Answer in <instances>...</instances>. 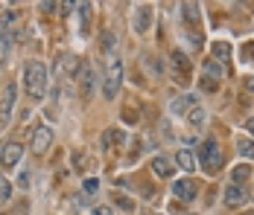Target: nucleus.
<instances>
[{
    "label": "nucleus",
    "mask_w": 254,
    "mask_h": 215,
    "mask_svg": "<svg viewBox=\"0 0 254 215\" xmlns=\"http://www.w3.org/2000/svg\"><path fill=\"white\" fill-rule=\"evenodd\" d=\"M173 195L181 198L184 204H190V201H196V195H199V183H196V180H190V177L176 180V183H173Z\"/></svg>",
    "instance_id": "obj_5"
},
{
    "label": "nucleus",
    "mask_w": 254,
    "mask_h": 215,
    "mask_svg": "<svg viewBox=\"0 0 254 215\" xmlns=\"http://www.w3.org/2000/svg\"><path fill=\"white\" fill-rule=\"evenodd\" d=\"M15 96H18V87H15V82H9L0 93V128L9 125V117L15 111Z\"/></svg>",
    "instance_id": "obj_4"
},
{
    "label": "nucleus",
    "mask_w": 254,
    "mask_h": 215,
    "mask_svg": "<svg viewBox=\"0 0 254 215\" xmlns=\"http://www.w3.org/2000/svg\"><path fill=\"white\" fill-rule=\"evenodd\" d=\"M199 163H202V169L207 172V174H216V172L222 169L225 157H222V151H219V143H216L213 137L202 140V145H199Z\"/></svg>",
    "instance_id": "obj_2"
},
{
    "label": "nucleus",
    "mask_w": 254,
    "mask_h": 215,
    "mask_svg": "<svg viewBox=\"0 0 254 215\" xmlns=\"http://www.w3.org/2000/svg\"><path fill=\"white\" fill-rule=\"evenodd\" d=\"M100 47H102V55H111V52H114V47H117V35H114V32H102Z\"/></svg>",
    "instance_id": "obj_15"
},
{
    "label": "nucleus",
    "mask_w": 254,
    "mask_h": 215,
    "mask_svg": "<svg viewBox=\"0 0 254 215\" xmlns=\"http://www.w3.org/2000/svg\"><path fill=\"white\" fill-rule=\"evenodd\" d=\"M246 87H249V90H254V76H249V82H246Z\"/></svg>",
    "instance_id": "obj_31"
},
{
    "label": "nucleus",
    "mask_w": 254,
    "mask_h": 215,
    "mask_svg": "<svg viewBox=\"0 0 254 215\" xmlns=\"http://www.w3.org/2000/svg\"><path fill=\"white\" fill-rule=\"evenodd\" d=\"M210 55H213V61H216V64H225V61H231V44H225V41H216V44L210 47Z\"/></svg>",
    "instance_id": "obj_11"
},
{
    "label": "nucleus",
    "mask_w": 254,
    "mask_h": 215,
    "mask_svg": "<svg viewBox=\"0 0 254 215\" xmlns=\"http://www.w3.org/2000/svg\"><path fill=\"white\" fill-rule=\"evenodd\" d=\"M24 87H26V96H32V99H41L47 93V67L41 61H29L26 64Z\"/></svg>",
    "instance_id": "obj_1"
},
{
    "label": "nucleus",
    "mask_w": 254,
    "mask_h": 215,
    "mask_svg": "<svg viewBox=\"0 0 254 215\" xmlns=\"http://www.w3.org/2000/svg\"><path fill=\"white\" fill-rule=\"evenodd\" d=\"M207 76H210L213 82H216V79H222V67H219L213 58H207V61H204V79H207Z\"/></svg>",
    "instance_id": "obj_18"
},
{
    "label": "nucleus",
    "mask_w": 254,
    "mask_h": 215,
    "mask_svg": "<svg viewBox=\"0 0 254 215\" xmlns=\"http://www.w3.org/2000/svg\"><path fill=\"white\" fill-rule=\"evenodd\" d=\"M79 85H82V96L88 99V96L94 93V85H97V73L91 64H82V73H79Z\"/></svg>",
    "instance_id": "obj_8"
},
{
    "label": "nucleus",
    "mask_w": 254,
    "mask_h": 215,
    "mask_svg": "<svg viewBox=\"0 0 254 215\" xmlns=\"http://www.w3.org/2000/svg\"><path fill=\"white\" fill-rule=\"evenodd\" d=\"M246 215H254V213H246Z\"/></svg>",
    "instance_id": "obj_33"
},
{
    "label": "nucleus",
    "mask_w": 254,
    "mask_h": 215,
    "mask_svg": "<svg viewBox=\"0 0 254 215\" xmlns=\"http://www.w3.org/2000/svg\"><path fill=\"white\" fill-rule=\"evenodd\" d=\"M91 215H114V210H111V207H94Z\"/></svg>",
    "instance_id": "obj_26"
},
{
    "label": "nucleus",
    "mask_w": 254,
    "mask_h": 215,
    "mask_svg": "<svg viewBox=\"0 0 254 215\" xmlns=\"http://www.w3.org/2000/svg\"><path fill=\"white\" fill-rule=\"evenodd\" d=\"M149 21H152V9H149V6H140V9L134 12V18H131L134 32H137V35H143V32L149 29Z\"/></svg>",
    "instance_id": "obj_9"
},
{
    "label": "nucleus",
    "mask_w": 254,
    "mask_h": 215,
    "mask_svg": "<svg viewBox=\"0 0 254 215\" xmlns=\"http://www.w3.org/2000/svg\"><path fill=\"white\" fill-rule=\"evenodd\" d=\"M173 64H176V73L178 76H181V73H184V76H187V70H190V61H187V58H184V55H181V52H173Z\"/></svg>",
    "instance_id": "obj_19"
},
{
    "label": "nucleus",
    "mask_w": 254,
    "mask_h": 215,
    "mask_svg": "<svg viewBox=\"0 0 254 215\" xmlns=\"http://www.w3.org/2000/svg\"><path fill=\"white\" fill-rule=\"evenodd\" d=\"M176 163H178V169H184V174H190L196 169V157H193V151H178Z\"/></svg>",
    "instance_id": "obj_13"
},
{
    "label": "nucleus",
    "mask_w": 254,
    "mask_h": 215,
    "mask_svg": "<svg viewBox=\"0 0 254 215\" xmlns=\"http://www.w3.org/2000/svg\"><path fill=\"white\" fill-rule=\"evenodd\" d=\"M246 201H249L246 189H243V186H234V183H228V189H225V204H228V207H243Z\"/></svg>",
    "instance_id": "obj_10"
},
{
    "label": "nucleus",
    "mask_w": 254,
    "mask_h": 215,
    "mask_svg": "<svg viewBox=\"0 0 254 215\" xmlns=\"http://www.w3.org/2000/svg\"><path fill=\"white\" fill-rule=\"evenodd\" d=\"M76 67H79V61L73 55H64V58H62V70L64 73H76Z\"/></svg>",
    "instance_id": "obj_24"
},
{
    "label": "nucleus",
    "mask_w": 254,
    "mask_h": 215,
    "mask_svg": "<svg viewBox=\"0 0 254 215\" xmlns=\"http://www.w3.org/2000/svg\"><path fill=\"white\" fill-rule=\"evenodd\" d=\"M111 143H123V131H117V128H108V131L102 134V145H111Z\"/></svg>",
    "instance_id": "obj_20"
},
{
    "label": "nucleus",
    "mask_w": 254,
    "mask_h": 215,
    "mask_svg": "<svg viewBox=\"0 0 254 215\" xmlns=\"http://www.w3.org/2000/svg\"><path fill=\"white\" fill-rule=\"evenodd\" d=\"M143 215H161V213H152V210H143Z\"/></svg>",
    "instance_id": "obj_32"
},
{
    "label": "nucleus",
    "mask_w": 254,
    "mask_h": 215,
    "mask_svg": "<svg viewBox=\"0 0 254 215\" xmlns=\"http://www.w3.org/2000/svg\"><path fill=\"white\" fill-rule=\"evenodd\" d=\"M82 189H85V192H97V189H100V183H97L94 177H88V180L82 183Z\"/></svg>",
    "instance_id": "obj_25"
},
{
    "label": "nucleus",
    "mask_w": 254,
    "mask_h": 215,
    "mask_svg": "<svg viewBox=\"0 0 254 215\" xmlns=\"http://www.w3.org/2000/svg\"><path fill=\"white\" fill-rule=\"evenodd\" d=\"M120 85H123V61L114 55L108 61V67H105V79H102V93H105V99H114V96L120 93Z\"/></svg>",
    "instance_id": "obj_3"
},
{
    "label": "nucleus",
    "mask_w": 254,
    "mask_h": 215,
    "mask_svg": "<svg viewBox=\"0 0 254 215\" xmlns=\"http://www.w3.org/2000/svg\"><path fill=\"white\" fill-rule=\"evenodd\" d=\"M9 198H12V186H9V180H6V177L0 174V207H3V204H6Z\"/></svg>",
    "instance_id": "obj_21"
},
{
    "label": "nucleus",
    "mask_w": 254,
    "mask_h": 215,
    "mask_svg": "<svg viewBox=\"0 0 254 215\" xmlns=\"http://www.w3.org/2000/svg\"><path fill=\"white\" fill-rule=\"evenodd\" d=\"M249 174H252V169H249V166H237L234 172H231V180H234V186L246 183V180H249Z\"/></svg>",
    "instance_id": "obj_17"
},
{
    "label": "nucleus",
    "mask_w": 254,
    "mask_h": 215,
    "mask_svg": "<svg viewBox=\"0 0 254 215\" xmlns=\"http://www.w3.org/2000/svg\"><path fill=\"white\" fill-rule=\"evenodd\" d=\"M246 131L254 137V117H252V120H246Z\"/></svg>",
    "instance_id": "obj_30"
},
{
    "label": "nucleus",
    "mask_w": 254,
    "mask_h": 215,
    "mask_svg": "<svg viewBox=\"0 0 254 215\" xmlns=\"http://www.w3.org/2000/svg\"><path fill=\"white\" fill-rule=\"evenodd\" d=\"M50 143H53V128L38 125L35 134H32V151H35V154H44V151L50 148Z\"/></svg>",
    "instance_id": "obj_6"
},
{
    "label": "nucleus",
    "mask_w": 254,
    "mask_h": 215,
    "mask_svg": "<svg viewBox=\"0 0 254 215\" xmlns=\"http://www.w3.org/2000/svg\"><path fill=\"white\" fill-rule=\"evenodd\" d=\"M117 204H120V207H123V210H131V207H134V204H131V201H128V198H123V195H117Z\"/></svg>",
    "instance_id": "obj_28"
},
{
    "label": "nucleus",
    "mask_w": 254,
    "mask_h": 215,
    "mask_svg": "<svg viewBox=\"0 0 254 215\" xmlns=\"http://www.w3.org/2000/svg\"><path fill=\"white\" fill-rule=\"evenodd\" d=\"M193 108H196V96L184 93V96H178V99H173V111H176V114H181V111H193Z\"/></svg>",
    "instance_id": "obj_14"
},
{
    "label": "nucleus",
    "mask_w": 254,
    "mask_h": 215,
    "mask_svg": "<svg viewBox=\"0 0 254 215\" xmlns=\"http://www.w3.org/2000/svg\"><path fill=\"white\" fill-rule=\"evenodd\" d=\"M237 151H240L243 157L254 160V140H246V137H240V140H237Z\"/></svg>",
    "instance_id": "obj_16"
},
{
    "label": "nucleus",
    "mask_w": 254,
    "mask_h": 215,
    "mask_svg": "<svg viewBox=\"0 0 254 215\" xmlns=\"http://www.w3.org/2000/svg\"><path fill=\"white\" fill-rule=\"evenodd\" d=\"M6 52H9V49H6V41H3V35H0V64L6 61Z\"/></svg>",
    "instance_id": "obj_29"
},
{
    "label": "nucleus",
    "mask_w": 254,
    "mask_h": 215,
    "mask_svg": "<svg viewBox=\"0 0 254 215\" xmlns=\"http://www.w3.org/2000/svg\"><path fill=\"white\" fill-rule=\"evenodd\" d=\"M21 154H24V148H21L18 143H6L3 151H0V163H3L6 169L18 166V163H21Z\"/></svg>",
    "instance_id": "obj_7"
},
{
    "label": "nucleus",
    "mask_w": 254,
    "mask_h": 215,
    "mask_svg": "<svg viewBox=\"0 0 254 215\" xmlns=\"http://www.w3.org/2000/svg\"><path fill=\"white\" fill-rule=\"evenodd\" d=\"M243 55H246V61H252L254 58V44H246V47H243Z\"/></svg>",
    "instance_id": "obj_27"
},
{
    "label": "nucleus",
    "mask_w": 254,
    "mask_h": 215,
    "mask_svg": "<svg viewBox=\"0 0 254 215\" xmlns=\"http://www.w3.org/2000/svg\"><path fill=\"white\" fill-rule=\"evenodd\" d=\"M184 18H187L190 24H199V6H196V3H187V6H184Z\"/></svg>",
    "instance_id": "obj_23"
},
{
    "label": "nucleus",
    "mask_w": 254,
    "mask_h": 215,
    "mask_svg": "<svg viewBox=\"0 0 254 215\" xmlns=\"http://www.w3.org/2000/svg\"><path fill=\"white\" fill-rule=\"evenodd\" d=\"M190 122H193L196 128H202V125H204V108H202V105H196V108L190 111Z\"/></svg>",
    "instance_id": "obj_22"
},
{
    "label": "nucleus",
    "mask_w": 254,
    "mask_h": 215,
    "mask_svg": "<svg viewBox=\"0 0 254 215\" xmlns=\"http://www.w3.org/2000/svg\"><path fill=\"white\" fill-rule=\"evenodd\" d=\"M152 172L161 177V180H164V177H173V172H176V169H173V163H170V160L155 157V160H152Z\"/></svg>",
    "instance_id": "obj_12"
}]
</instances>
